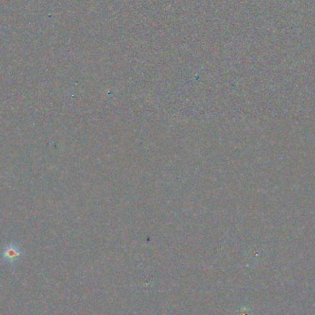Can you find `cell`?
Returning a JSON list of instances; mask_svg holds the SVG:
<instances>
[{
	"label": "cell",
	"mask_w": 315,
	"mask_h": 315,
	"mask_svg": "<svg viewBox=\"0 0 315 315\" xmlns=\"http://www.w3.org/2000/svg\"><path fill=\"white\" fill-rule=\"evenodd\" d=\"M237 315H251V312H250V310H249V309H247V308H243V309H241L240 311H238V313H237Z\"/></svg>",
	"instance_id": "obj_2"
},
{
	"label": "cell",
	"mask_w": 315,
	"mask_h": 315,
	"mask_svg": "<svg viewBox=\"0 0 315 315\" xmlns=\"http://www.w3.org/2000/svg\"><path fill=\"white\" fill-rule=\"evenodd\" d=\"M22 256V250L15 243H11L6 245L1 253V257L4 262L8 263H15L17 262Z\"/></svg>",
	"instance_id": "obj_1"
}]
</instances>
